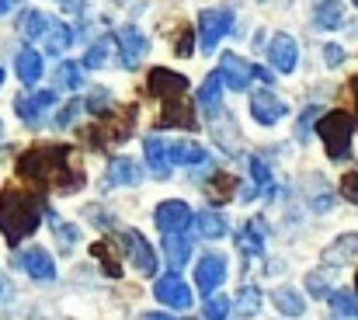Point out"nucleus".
Returning a JSON list of instances; mask_svg holds the SVG:
<instances>
[{
    "label": "nucleus",
    "mask_w": 358,
    "mask_h": 320,
    "mask_svg": "<svg viewBox=\"0 0 358 320\" xmlns=\"http://www.w3.org/2000/svg\"><path fill=\"white\" fill-rule=\"evenodd\" d=\"M42 46H45V53H49V56H63V53L73 46V28L52 18V25H49V32H45Z\"/></svg>",
    "instance_id": "obj_26"
},
{
    "label": "nucleus",
    "mask_w": 358,
    "mask_h": 320,
    "mask_svg": "<svg viewBox=\"0 0 358 320\" xmlns=\"http://www.w3.org/2000/svg\"><path fill=\"white\" fill-rule=\"evenodd\" d=\"M237 251L243 258H261L264 254V219H247L237 230Z\"/></svg>",
    "instance_id": "obj_18"
},
{
    "label": "nucleus",
    "mask_w": 358,
    "mask_h": 320,
    "mask_svg": "<svg viewBox=\"0 0 358 320\" xmlns=\"http://www.w3.org/2000/svg\"><path fill=\"white\" fill-rule=\"evenodd\" d=\"M139 181H143V171L132 157H112V164H108V185L112 188H132Z\"/></svg>",
    "instance_id": "obj_20"
},
{
    "label": "nucleus",
    "mask_w": 358,
    "mask_h": 320,
    "mask_svg": "<svg viewBox=\"0 0 358 320\" xmlns=\"http://www.w3.org/2000/svg\"><path fill=\"white\" fill-rule=\"evenodd\" d=\"M136 108H122V111H101L80 136H84V143L87 146H94V150H105L108 143H125L129 136H132V129H136V115H132Z\"/></svg>",
    "instance_id": "obj_5"
},
{
    "label": "nucleus",
    "mask_w": 358,
    "mask_h": 320,
    "mask_svg": "<svg viewBox=\"0 0 358 320\" xmlns=\"http://www.w3.org/2000/svg\"><path fill=\"white\" fill-rule=\"evenodd\" d=\"M355 254H358V233H341V237L324 251V261H327L331 268H338V265H348Z\"/></svg>",
    "instance_id": "obj_25"
},
{
    "label": "nucleus",
    "mask_w": 358,
    "mask_h": 320,
    "mask_svg": "<svg viewBox=\"0 0 358 320\" xmlns=\"http://www.w3.org/2000/svg\"><path fill=\"white\" fill-rule=\"evenodd\" d=\"M230 28H234V7H209V11H202V14H199V28H195L202 53L216 49L220 39H223Z\"/></svg>",
    "instance_id": "obj_6"
},
{
    "label": "nucleus",
    "mask_w": 358,
    "mask_h": 320,
    "mask_svg": "<svg viewBox=\"0 0 358 320\" xmlns=\"http://www.w3.org/2000/svg\"><path fill=\"white\" fill-rule=\"evenodd\" d=\"M164 258H167L171 272L185 268L188 258H192V240H188L185 233H167V237H164Z\"/></svg>",
    "instance_id": "obj_23"
},
{
    "label": "nucleus",
    "mask_w": 358,
    "mask_h": 320,
    "mask_svg": "<svg viewBox=\"0 0 358 320\" xmlns=\"http://www.w3.org/2000/svg\"><path fill=\"white\" fill-rule=\"evenodd\" d=\"M341 21H345V4L341 0H317V7H313V25L317 28L334 32V28H341Z\"/></svg>",
    "instance_id": "obj_24"
},
{
    "label": "nucleus",
    "mask_w": 358,
    "mask_h": 320,
    "mask_svg": "<svg viewBox=\"0 0 358 320\" xmlns=\"http://www.w3.org/2000/svg\"><path fill=\"white\" fill-rule=\"evenodd\" d=\"M331 307H334L341 317H355L358 320V300H355V293H345V289L331 293Z\"/></svg>",
    "instance_id": "obj_37"
},
{
    "label": "nucleus",
    "mask_w": 358,
    "mask_h": 320,
    "mask_svg": "<svg viewBox=\"0 0 358 320\" xmlns=\"http://www.w3.org/2000/svg\"><path fill=\"white\" fill-rule=\"evenodd\" d=\"M143 320H174V317H167V314H146Z\"/></svg>",
    "instance_id": "obj_49"
},
{
    "label": "nucleus",
    "mask_w": 358,
    "mask_h": 320,
    "mask_svg": "<svg viewBox=\"0 0 358 320\" xmlns=\"http://www.w3.org/2000/svg\"><path fill=\"white\" fill-rule=\"evenodd\" d=\"M49 219H52L56 244H59L63 251H73V244H77V226H73V223H66V219H59L56 213H49Z\"/></svg>",
    "instance_id": "obj_35"
},
{
    "label": "nucleus",
    "mask_w": 358,
    "mask_h": 320,
    "mask_svg": "<svg viewBox=\"0 0 358 320\" xmlns=\"http://www.w3.org/2000/svg\"><path fill=\"white\" fill-rule=\"evenodd\" d=\"M324 63H327L331 70H338V67L345 63V49H341V46H334V42H331V46H324Z\"/></svg>",
    "instance_id": "obj_44"
},
{
    "label": "nucleus",
    "mask_w": 358,
    "mask_h": 320,
    "mask_svg": "<svg viewBox=\"0 0 358 320\" xmlns=\"http://www.w3.org/2000/svg\"><path fill=\"white\" fill-rule=\"evenodd\" d=\"M355 125H358L355 115H348V111H341V108L324 111V118L317 122V136H320V143H324V150H327L331 160H348Z\"/></svg>",
    "instance_id": "obj_4"
},
{
    "label": "nucleus",
    "mask_w": 358,
    "mask_h": 320,
    "mask_svg": "<svg viewBox=\"0 0 358 320\" xmlns=\"http://www.w3.org/2000/svg\"><path fill=\"white\" fill-rule=\"evenodd\" d=\"M0 136H3V125H0Z\"/></svg>",
    "instance_id": "obj_53"
},
{
    "label": "nucleus",
    "mask_w": 358,
    "mask_h": 320,
    "mask_svg": "<svg viewBox=\"0 0 358 320\" xmlns=\"http://www.w3.org/2000/svg\"><path fill=\"white\" fill-rule=\"evenodd\" d=\"M320 118H324V111H320V108H317V105H310V108H306V111H303V115H299V125H296V136H299V139H310V129H313V125H317Z\"/></svg>",
    "instance_id": "obj_39"
},
{
    "label": "nucleus",
    "mask_w": 358,
    "mask_h": 320,
    "mask_svg": "<svg viewBox=\"0 0 358 320\" xmlns=\"http://www.w3.org/2000/svg\"><path fill=\"white\" fill-rule=\"evenodd\" d=\"M21 0H0V14H7V11H14Z\"/></svg>",
    "instance_id": "obj_47"
},
{
    "label": "nucleus",
    "mask_w": 358,
    "mask_h": 320,
    "mask_svg": "<svg viewBox=\"0 0 358 320\" xmlns=\"http://www.w3.org/2000/svg\"><path fill=\"white\" fill-rule=\"evenodd\" d=\"M56 88H63V91H77V88H84L80 67H77L73 60H63V63L56 67Z\"/></svg>",
    "instance_id": "obj_33"
},
{
    "label": "nucleus",
    "mask_w": 358,
    "mask_h": 320,
    "mask_svg": "<svg viewBox=\"0 0 358 320\" xmlns=\"http://www.w3.org/2000/svg\"><path fill=\"white\" fill-rule=\"evenodd\" d=\"M17 265H21L35 282H52V279H56V261H52V254L42 251V247L21 251V254H17Z\"/></svg>",
    "instance_id": "obj_15"
},
{
    "label": "nucleus",
    "mask_w": 358,
    "mask_h": 320,
    "mask_svg": "<svg viewBox=\"0 0 358 320\" xmlns=\"http://www.w3.org/2000/svg\"><path fill=\"white\" fill-rule=\"evenodd\" d=\"M14 70H17V77H21V84H38L42 81V74H45V63H42V56H38V49H31V46H24V49H17V56H14Z\"/></svg>",
    "instance_id": "obj_19"
},
{
    "label": "nucleus",
    "mask_w": 358,
    "mask_h": 320,
    "mask_svg": "<svg viewBox=\"0 0 358 320\" xmlns=\"http://www.w3.org/2000/svg\"><path fill=\"white\" fill-rule=\"evenodd\" d=\"M271 300H275V307H278L282 314H289V317H299V314L306 310L303 296H299L296 289H289V286H278V289L271 293Z\"/></svg>",
    "instance_id": "obj_32"
},
{
    "label": "nucleus",
    "mask_w": 358,
    "mask_h": 320,
    "mask_svg": "<svg viewBox=\"0 0 358 320\" xmlns=\"http://www.w3.org/2000/svg\"><path fill=\"white\" fill-rule=\"evenodd\" d=\"M153 223H157V226H160V233L167 237V233H185V230L195 223V216H192V209H188V202L171 199V202H160V206H157Z\"/></svg>",
    "instance_id": "obj_9"
},
{
    "label": "nucleus",
    "mask_w": 358,
    "mask_h": 320,
    "mask_svg": "<svg viewBox=\"0 0 358 320\" xmlns=\"http://www.w3.org/2000/svg\"><path fill=\"white\" fill-rule=\"evenodd\" d=\"M355 4H358V0H355Z\"/></svg>",
    "instance_id": "obj_54"
},
{
    "label": "nucleus",
    "mask_w": 358,
    "mask_h": 320,
    "mask_svg": "<svg viewBox=\"0 0 358 320\" xmlns=\"http://www.w3.org/2000/svg\"><path fill=\"white\" fill-rule=\"evenodd\" d=\"M348 88H352V98H355V122H358V74L348 81Z\"/></svg>",
    "instance_id": "obj_46"
},
{
    "label": "nucleus",
    "mask_w": 358,
    "mask_h": 320,
    "mask_svg": "<svg viewBox=\"0 0 358 320\" xmlns=\"http://www.w3.org/2000/svg\"><path fill=\"white\" fill-rule=\"evenodd\" d=\"M268 60H271V67H275L278 74H292V70H296V60H299L296 39L285 35V32H278V35L268 42Z\"/></svg>",
    "instance_id": "obj_14"
},
{
    "label": "nucleus",
    "mask_w": 358,
    "mask_h": 320,
    "mask_svg": "<svg viewBox=\"0 0 358 320\" xmlns=\"http://www.w3.org/2000/svg\"><path fill=\"white\" fill-rule=\"evenodd\" d=\"M209 153L202 143H171V164H181V167H195V164H206Z\"/></svg>",
    "instance_id": "obj_29"
},
{
    "label": "nucleus",
    "mask_w": 358,
    "mask_h": 320,
    "mask_svg": "<svg viewBox=\"0 0 358 320\" xmlns=\"http://www.w3.org/2000/svg\"><path fill=\"white\" fill-rule=\"evenodd\" d=\"M355 293H358V272H355Z\"/></svg>",
    "instance_id": "obj_50"
},
{
    "label": "nucleus",
    "mask_w": 358,
    "mask_h": 320,
    "mask_svg": "<svg viewBox=\"0 0 358 320\" xmlns=\"http://www.w3.org/2000/svg\"><path fill=\"white\" fill-rule=\"evenodd\" d=\"M143 153H146V164H150V171L164 181V178H171V143L167 139H160V136H146V143H143Z\"/></svg>",
    "instance_id": "obj_17"
},
{
    "label": "nucleus",
    "mask_w": 358,
    "mask_h": 320,
    "mask_svg": "<svg viewBox=\"0 0 358 320\" xmlns=\"http://www.w3.org/2000/svg\"><path fill=\"white\" fill-rule=\"evenodd\" d=\"M202 188H206V195H209L216 206H223V202H230V195L237 192V178H234L230 171H213Z\"/></svg>",
    "instance_id": "obj_22"
},
{
    "label": "nucleus",
    "mask_w": 358,
    "mask_h": 320,
    "mask_svg": "<svg viewBox=\"0 0 358 320\" xmlns=\"http://www.w3.org/2000/svg\"><path fill=\"white\" fill-rule=\"evenodd\" d=\"M220 74H223V81H227V88H230V91H247V88H250V81H254V77H261V70H257L254 63L240 60V56H234V53L220 56Z\"/></svg>",
    "instance_id": "obj_12"
},
{
    "label": "nucleus",
    "mask_w": 358,
    "mask_h": 320,
    "mask_svg": "<svg viewBox=\"0 0 358 320\" xmlns=\"http://www.w3.org/2000/svg\"><path fill=\"white\" fill-rule=\"evenodd\" d=\"M234 307H237L240 317H254V314L261 310V289H257V286H243L237 293V303H234Z\"/></svg>",
    "instance_id": "obj_34"
},
{
    "label": "nucleus",
    "mask_w": 358,
    "mask_h": 320,
    "mask_svg": "<svg viewBox=\"0 0 358 320\" xmlns=\"http://www.w3.org/2000/svg\"><path fill=\"white\" fill-rule=\"evenodd\" d=\"M227 314H230V296H209L202 307L206 320H227Z\"/></svg>",
    "instance_id": "obj_38"
},
{
    "label": "nucleus",
    "mask_w": 358,
    "mask_h": 320,
    "mask_svg": "<svg viewBox=\"0 0 358 320\" xmlns=\"http://www.w3.org/2000/svg\"><path fill=\"white\" fill-rule=\"evenodd\" d=\"M14 171L21 181H28L42 192H77L84 185V171L73 160V146H63V143L24 150L17 157Z\"/></svg>",
    "instance_id": "obj_1"
},
{
    "label": "nucleus",
    "mask_w": 358,
    "mask_h": 320,
    "mask_svg": "<svg viewBox=\"0 0 358 320\" xmlns=\"http://www.w3.org/2000/svg\"><path fill=\"white\" fill-rule=\"evenodd\" d=\"M115 42H119V56H122V67H125V70H136L139 60H143L146 49H150L146 35H143L136 25H122L119 32H115Z\"/></svg>",
    "instance_id": "obj_11"
},
{
    "label": "nucleus",
    "mask_w": 358,
    "mask_h": 320,
    "mask_svg": "<svg viewBox=\"0 0 358 320\" xmlns=\"http://www.w3.org/2000/svg\"><path fill=\"white\" fill-rule=\"evenodd\" d=\"M122 244H125V254H129V261H132V268L139 275H157V254H153L150 240L139 230H125Z\"/></svg>",
    "instance_id": "obj_8"
},
{
    "label": "nucleus",
    "mask_w": 358,
    "mask_h": 320,
    "mask_svg": "<svg viewBox=\"0 0 358 320\" xmlns=\"http://www.w3.org/2000/svg\"><path fill=\"white\" fill-rule=\"evenodd\" d=\"M0 84H3V70H0Z\"/></svg>",
    "instance_id": "obj_51"
},
{
    "label": "nucleus",
    "mask_w": 358,
    "mask_h": 320,
    "mask_svg": "<svg viewBox=\"0 0 358 320\" xmlns=\"http://www.w3.org/2000/svg\"><path fill=\"white\" fill-rule=\"evenodd\" d=\"M0 293H3V279H0Z\"/></svg>",
    "instance_id": "obj_52"
},
{
    "label": "nucleus",
    "mask_w": 358,
    "mask_h": 320,
    "mask_svg": "<svg viewBox=\"0 0 358 320\" xmlns=\"http://www.w3.org/2000/svg\"><path fill=\"white\" fill-rule=\"evenodd\" d=\"M195 42H199V32L178 28V56H181V60H188V56L195 53Z\"/></svg>",
    "instance_id": "obj_41"
},
{
    "label": "nucleus",
    "mask_w": 358,
    "mask_h": 320,
    "mask_svg": "<svg viewBox=\"0 0 358 320\" xmlns=\"http://www.w3.org/2000/svg\"><path fill=\"white\" fill-rule=\"evenodd\" d=\"M341 199L358 202V171H345L341 174Z\"/></svg>",
    "instance_id": "obj_43"
},
{
    "label": "nucleus",
    "mask_w": 358,
    "mask_h": 320,
    "mask_svg": "<svg viewBox=\"0 0 358 320\" xmlns=\"http://www.w3.org/2000/svg\"><path fill=\"white\" fill-rule=\"evenodd\" d=\"M227 282V258L220 251H206L195 265V286L202 296H213L220 286Z\"/></svg>",
    "instance_id": "obj_7"
},
{
    "label": "nucleus",
    "mask_w": 358,
    "mask_h": 320,
    "mask_svg": "<svg viewBox=\"0 0 358 320\" xmlns=\"http://www.w3.org/2000/svg\"><path fill=\"white\" fill-rule=\"evenodd\" d=\"M250 115H254V122H257V125H275L278 118H285V115H289V105H285L275 91L261 88L257 95H250Z\"/></svg>",
    "instance_id": "obj_13"
},
{
    "label": "nucleus",
    "mask_w": 358,
    "mask_h": 320,
    "mask_svg": "<svg viewBox=\"0 0 358 320\" xmlns=\"http://www.w3.org/2000/svg\"><path fill=\"white\" fill-rule=\"evenodd\" d=\"M49 25H52V18L49 14H42V11H24L21 14V21H17V32L24 35V39H45V32H49Z\"/></svg>",
    "instance_id": "obj_30"
},
{
    "label": "nucleus",
    "mask_w": 358,
    "mask_h": 320,
    "mask_svg": "<svg viewBox=\"0 0 358 320\" xmlns=\"http://www.w3.org/2000/svg\"><path fill=\"white\" fill-rule=\"evenodd\" d=\"M91 254H94V261L101 265V272H105L108 279H122V261L115 258V247H112L108 240L91 244Z\"/></svg>",
    "instance_id": "obj_31"
},
{
    "label": "nucleus",
    "mask_w": 358,
    "mask_h": 320,
    "mask_svg": "<svg viewBox=\"0 0 358 320\" xmlns=\"http://www.w3.org/2000/svg\"><path fill=\"white\" fill-rule=\"evenodd\" d=\"M195 230H199L202 240H220V237L230 233V223L220 213H213V209H202V213L195 216Z\"/></svg>",
    "instance_id": "obj_28"
},
{
    "label": "nucleus",
    "mask_w": 358,
    "mask_h": 320,
    "mask_svg": "<svg viewBox=\"0 0 358 320\" xmlns=\"http://www.w3.org/2000/svg\"><path fill=\"white\" fill-rule=\"evenodd\" d=\"M153 293H157V300H160L164 307H171V310H188V307H192V289H188V282H185L178 272H167L164 279H157Z\"/></svg>",
    "instance_id": "obj_10"
},
{
    "label": "nucleus",
    "mask_w": 358,
    "mask_h": 320,
    "mask_svg": "<svg viewBox=\"0 0 358 320\" xmlns=\"http://www.w3.org/2000/svg\"><path fill=\"white\" fill-rule=\"evenodd\" d=\"M306 289H310L317 300L331 296V289H327V275H324V272H310V275H306Z\"/></svg>",
    "instance_id": "obj_42"
},
{
    "label": "nucleus",
    "mask_w": 358,
    "mask_h": 320,
    "mask_svg": "<svg viewBox=\"0 0 358 320\" xmlns=\"http://www.w3.org/2000/svg\"><path fill=\"white\" fill-rule=\"evenodd\" d=\"M119 42H115V35H101L98 42H91L87 46V53H84V67L87 70H101V67H108L112 63V49H115Z\"/></svg>",
    "instance_id": "obj_27"
},
{
    "label": "nucleus",
    "mask_w": 358,
    "mask_h": 320,
    "mask_svg": "<svg viewBox=\"0 0 358 320\" xmlns=\"http://www.w3.org/2000/svg\"><path fill=\"white\" fill-rule=\"evenodd\" d=\"M42 209L45 202L35 192H24L17 185H7L0 192V233L10 247H17L21 240H28L38 223H42Z\"/></svg>",
    "instance_id": "obj_3"
},
{
    "label": "nucleus",
    "mask_w": 358,
    "mask_h": 320,
    "mask_svg": "<svg viewBox=\"0 0 358 320\" xmlns=\"http://www.w3.org/2000/svg\"><path fill=\"white\" fill-rule=\"evenodd\" d=\"M87 216H91V219H98V223H101V230H112V226H115V223H112V216H105L101 209H87Z\"/></svg>",
    "instance_id": "obj_45"
},
{
    "label": "nucleus",
    "mask_w": 358,
    "mask_h": 320,
    "mask_svg": "<svg viewBox=\"0 0 358 320\" xmlns=\"http://www.w3.org/2000/svg\"><path fill=\"white\" fill-rule=\"evenodd\" d=\"M84 108H87V102H70V105H66L63 111H59V115H56V118H52V125H56V129H70Z\"/></svg>",
    "instance_id": "obj_40"
},
{
    "label": "nucleus",
    "mask_w": 358,
    "mask_h": 320,
    "mask_svg": "<svg viewBox=\"0 0 358 320\" xmlns=\"http://www.w3.org/2000/svg\"><path fill=\"white\" fill-rule=\"evenodd\" d=\"M223 91H227V81H223L220 70H213V74L202 81V88H199V108H202L206 115H216V111H220V102H223Z\"/></svg>",
    "instance_id": "obj_21"
},
{
    "label": "nucleus",
    "mask_w": 358,
    "mask_h": 320,
    "mask_svg": "<svg viewBox=\"0 0 358 320\" xmlns=\"http://www.w3.org/2000/svg\"><path fill=\"white\" fill-rule=\"evenodd\" d=\"M56 98H59L56 91H28V95H17V98H14V111L21 115V122L35 125L45 108L56 105Z\"/></svg>",
    "instance_id": "obj_16"
},
{
    "label": "nucleus",
    "mask_w": 358,
    "mask_h": 320,
    "mask_svg": "<svg viewBox=\"0 0 358 320\" xmlns=\"http://www.w3.org/2000/svg\"><path fill=\"white\" fill-rule=\"evenodd\" d=\"M247 164H250V181H254V188H257V192H268V188H271V167H268L261 157H250Z\"/></svg>",
    "instance_id": "obj_36"
},
{
    "label": "nucleus",
    "mask_w": 358,
    "mask_h": 320,
    "mask_svg": "<svg viewBox=\"0 0 358 320\" xmlns=\"http://www.w3.org/2000/svg\"><path fill=\"white\" fill-rule=\"evenodd\" d=\"M146 95L160 102V125L171 129H199V115L195 105L188 102V77L174 74L167 67H153L146 74Z\"/></svg>",
    "instance_id": "obj_2"
},
{
    "label": "nucleus",
    "mask_w": 358,
    "mask_h": 320,
    "mask_svg": "<svg viewBox=\"0 0 358 320\" xmlns=\"http://www.w3.org/2000/svg\"><path fill=\"white\" fill-rule=\"evenodd\" d=\"M250 42H254V49H261V46H264V32H261V28H257V35H254V39H250Z\"/></svg>",
    "instance_id": "obj_48"
}]
</instances>
